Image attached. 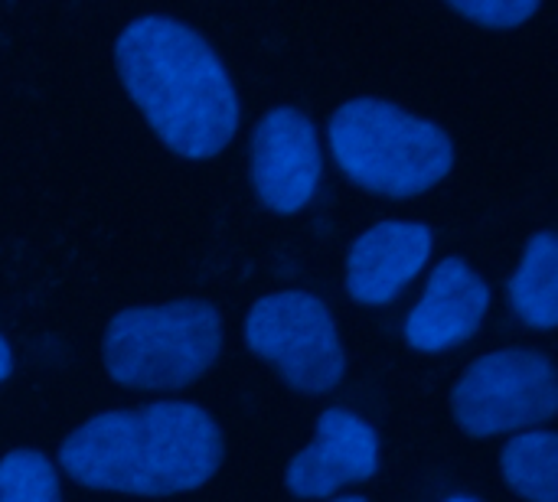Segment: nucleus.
<instances>
[{
    "mask_svg": "<svg viewBox=\"0 0 558 502\" xmlns=\"http://www.w3.org/2000/svg\"><path fill=\"white\" fill-rule=\"evenodd\" d=\"M114 56L131 101L173 154L209 160L235 137V85L193 26L160 13L141 16L121 29Z\"/></svg>",
    "mask_w": 558,
    "mask_h": 502,
    "instance_id": "obj_1",
    "label": "nucleus"
},
{
    "mask_svg": "<svg viewBox=\"0 0 558 502\" xmlns=\"http://www.w3.org/2000/svg\"><path fill=\"white\" fill-rule=\"evenodd\" d=\"M62 470L92 490L163 500L199 490L222 464V434L190 402L101 412L59 448Z\"/></svg>",
    "mask_w": 558,
    "mask_h": 502,
    "instance_id": "obj_2",
    "label": "nucleus"
},
{
    "mask_svg": "<svg viewBox=\"0 0 558 502\" xmlns=\"http://www.w3.org/2000/svg\"><path fill=\"white\" fill-rule=\"evenodd\" d=\"M330 154L353 183L383 196L428 193L454 170L451 137L383 98H353L333 114Z\"/></svg>",
    "mask_w": 558,
    "mask_h": 502,
    "instance_id": "obj_3",
    "label": "nucleus"
},
{
    "mask_svg": "<svg viewBox=\"0 0 558 502\" xmlns=\"http://www.w3.org/2000/svg\"><path fill=\"white\" fill-rule=\"evenodd\" d=\"M222 350L219 310L206 301H173L121 310L101 343L105 369L128 389H180L209 372Z\"/></svg>",
    "mask_w": 558,
    "mask_h": 502,
    "instance_id": "obj_4",
    "label": "nucleus"
},
{
    "mask_svg": "<svg viewBox=\"0 0 558 502\" xmlns=\"http://www.w3.org/2000/svg\"><path fill=\"white\" fill-rule=\"evenodd\" d=\"M245 343L301 392H330L347 372L340 330L327 304L304 291H278L252 304Z\"/></svg>",
    "mask_w": 558,
    "mask_h": 502,
    "instance_id": "obj_5",
    "label": "nucleus"
},
{
    "mask_svg": "<svg viewBox=\"0 0 558 502\" xmlns=\"http://www.w3.org/2000/svg\"><path fill=\"white\" fill-rule=\"evenodd\" d=\"M451 408L458 425L474 438L533 431L556 415V366L533 350L487 353L458 379Z\"/></svg>",
    "mask_w": 558,
    "mask_h": 502,
    "instance_id": "obj_6",
    "label": "nucleus"
},
{
    "mask_svg": "<svg viewBox=\"0 0 558 502\" xmlns=\"http://www.w3.org/2000/svg\"><path fill=\"white\" fill-rule=\"evenodd\" d=\"M320 176L324 157L314 121L294 108L265 111L252 134V183L258 199L278 216H294L314 203Z\"/></svg>",
    "mask_w": 558,
    "mask_h": 502,
    "instance_id": "obj_7",
    "label": "nucleus"
},
{
    "mask_svg": "<svg viewBox=\"0 0 558 502\" xmlns=\"http://www.w3.org/2000/svg\"><path fill=\"white\" fill-rule=\"evenodd\" d=\"M383 464L379 431L350 408H327L314 441L291 457L284 483L301 500H327L343 487L369 480Z\"/></svg>",
    "mask_w": 558,
    "mask_h": 502,
    "instance_id": "obj_8",
    "label": "nucleus"
},
{
    "mask_svg": "<svg viewBox=\"0 0 558 502\" xmlns=\"http://www.w3.org/2000/svg\"><path fill=\"white\" fill-rule=\"evenodd\" d=\"M435 232L422 222L389 219L366 229L347 255V294L363 307L392 304L432 261Z\"/></svg>",
    "mask_w": 558,
    "mask_h": 502,
    "instance_id": "obj_9",
    "label": "nucleus"
},
{
    "mask_svg": "<svg viewBox=\"0 0 558 502\" xmlns=\"http://www.w3.org/2000/svg\"><path fill=\"white\" fill-rule=\"evenodd\" d=\"M490 304V284L464 258H445L405 317V343L418 353L454 350L484 327Z\"/></svg>",
    "mask_w": 558,
    "mask_h": 502,
    "instance_id": "obj_10",
    "label": "nucleus"
},
{
    "mask_svg": "<svg viewBox=\"0 0 558 502\" xmlns=\"http://www.w3.org/2000/svg\"><path fill=\"white\" fill-rule=\"evenodd\" d=\"M558 245L553 232H536L510 278V304L526 327L553 330L558 323Z\"/></svg>",
    "mask_w": 558,
    "mask_h": 502,
    "instance_id": "obj_11",
    "label": "nucleus"
},
{
    "mask_svg": "<svg viewBox=\"0 0 558 502\" xmlns=\"http://www.w3.org/2000/svg\"><path fill=\"white\" fill-rule=\"evenodd\" d=\"M504 480L530 502H558V441L553 431H523L500 454Z\"/></svg>",
    "mask_w": 558,
    "mask_h": 502,
    "instance_id": "obj_12",
    "label": "nucleus"
},
{
    "mask_svg": "<svg viewBox=\"0 0 558 502\" xmlns=\"http://www.w3.org/2000/svg\"><path fill=\"white\" fill-rule=\"evenodd\" d=\"M0 502H62L56 467L39 451H10L0 461Z\"/></svg>",
    "mask_w": 558,
    "mask_h": 502,
    "instance_id": "obj_13",
    "label": "nucleus"
},
{
    "mask_svg": "<svg viewBox=\"0 0 558 502\" xmlns=\"http://www.w3.org/2000/svg\"><path fill=\"white\" fill-rule=\"evenodd\" d=\"M451 13L487 26V29H517L523 26L530 16L539 13V3L533 0H484V3H451Z\"/></svg>",
    "mask_w": 558,
    "mask_h": 502,
    "instance_id": "obj_14",
    "label": "nucleus"
},
{
    "mask_svg": "<svg viewBox=\"0 0 558 502\" xmlns=\"http://www.w3.org/2000/svg\"><path fill=\"white\" fill-rule=\"evenodd\" d=\"M10 372H13V350H10L7 336L0 333V382H7Z\"/></svg>",
    "mask_w": 558,
    "mask_h": 502,
    "instance_id": "obj_15",
    "label": "nucleus"
},
{
    "mask_svg": "<svg viewBox=\"0 0 558 502\" xmlns=\"http://www.w3.org/2000/svg\"><path fill=\"white\" fill-rule=\"evenodd\" d=\"M333 502H366L363 497H340V500H333Z\"/></svg>",
    "mask_w": 558,
    "mask_h": 502,
    "instance_id": "obj_16",
    "label": "nucleus"
},
{
    "mask_svg": "<svg viewBox=\"0 0 558 502\" xmlns=\"http://www.w3.org/2000/svg\"><path fill=\"white\" fill-rule=\"evenodd\" d=\"M445 502H477V500H471V497H451V500H445Z\"/></svg>",
    "mask_w": 558,
    "mask_h": 502,
    "instance_id": "obj_17",
    "label": "nucleus"
}]
</instances>
